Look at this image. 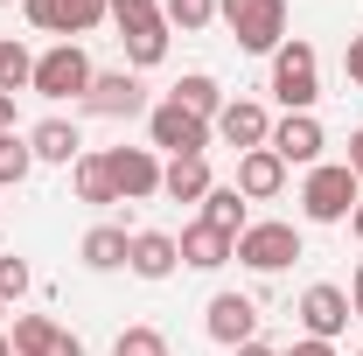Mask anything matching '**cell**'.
<instances>
[{
	"instance_id": "cell-1",
	"label": "cell",
	"mask_w": 363,
	"mask_h": 356,
	"mask_svg": "<svg viewBox=\"0 0 363 356\" xmlns=\"http://www.w3.org/2000/svg\"><path fill=\"white\" fill-rule=\"evenodd\" d=\"M363 203V182L350 175V161H321L301 182V217L308 223H350V210Z\"/></svg>"
},
{
	"instance_id": "cell-2",
	"label": "cell",
	"mask_w": 363,
	"mask_h": 356,
	"mask_svg": "<svg viewBox=\"0 0 363 356\" xmlns=\"http://www.w3.org/2000/svg\"><path fill=\"white\" fill-rule=\"evenodd\" d=\"M272 98L286 105V112H315V98H321V56L315 43H286L272 49Z\"/></svg>"
},
{
	"instance_id": "cell-3",
	"label": "cell",
	"mask_w": 363,
	"mask_h": 356,
	"mask_svg": "<svg viewBox=\"0 0 363 356\" xmlns=\"http://www.w3.org/2000/svg\"><path fill=\"white\" fill-rule=\"evenodd\" d=\"M217 21L252 56H272V49L286 43V0H217Z\"/></svg>"
},
{
	"instance_id": "cell-4",
	"label": "cell",
	"mask_w": 363,
	"mask_h": 356,
	"mask_svg": "<svg viewBox=\"0 0 363 356\" xmlns=\"http://www.w3.org/2000/svg\"><path fill=\"white\" fill-rule=\"evenodd\" d=\"M230 259L245 272H286L294 259H308V245H301L294 223L266 217V223H245V230H238V252H230Z\"/></svg>"
},
{
	"instance_id": "cell-5",
	"label": "cell",
	"mask_w": 363,
	"mask_h": 356,
	"mask_svg": "<svg viewBox=\"0 0 363 356\" xmlns=\"http://www.w3.org/2000/svg\"><path fill=\"white\" fill-rule=\"evenodd\" d=\"M210 140H217V126H210V119H196V112H182L175 98H161V105L147 112V147H154V154H168V161L210 154Z\"/></svg>"
},
{
	"instance_id": "cell-6",
	"label": "cell",
	"mask_w": 363,
	"mask_h": 356,
	"mask_svg": "<svg viewBox=\"0 0 363 356\" xmlns=\"http://www.w3.org/2000/svg\"><path fill=\"white\" fill-rule=\"evenodd\" d=\"M91 77H98V63L84 56V43H49L43 56H35L28 91H35V98H84Z\"/></svg>"
},
{
	"instance_id": "cell-7",
	"label": "cell",
	"mask_w": 363,
	"mask_h": 356,
	"mask_svg": "<svg viewBox=\"0 0 363 356\" xmlns=\"http://www.w3.org/2000/svg\"><path fill=\"white\" fill-rule=\"evenodd\" d=\"M77 105H84L91 119H147V112H154V98H147V84H140V70H98Z\"/></svg>"
},
{
	"instance_id": "cell-8",
	"label": "cell",
	"mask_w": 363,
	"mask_h": 356,
	"mask_svg": "<svg viewBox=\"0 0 363 356\" xmlns=\"http://www.w3.org/2000/svg\"><path fill=\"white\" fill-rule=\"evenodd\" d=\"M21 14H28V28H43L56 43H77V35H91V28L112 21L105 0H21Z\"/></svg>"
},
{
	"instance_id": "cell-9",
	"label": "cell",
	"mask_w": 363,
	"mask_h": 356,
	"mask_svg": "<svg viewBox=\"0 0 363 356\" xmlns=\"http://www.w3.org/2000/svg\"><path fill=\"white\" fill-rule=\"evenodd\" d=\"M105 168H112L119 203H154L161 196V154L154 147H105Z\"/></svg>"
},
{
	"instance_id": "cell-10",
	"label": "cell",
	"mask_w": 363,
	"mask_h": 356,
	"mask_svg": "<svg viewBox=\"0 0 363 356\" xmlns=\"http://www.w3.org/2000/svg\"><path fill=\"white\" fill-rule=\"evenodd\" d=\"M301 335H315V343H335L357 314H350V287H335V279H315L308 294H301Z\"/></svg>"
},
{
	"instance_id": "cell-11",
	"label": "cell",
	"mask_w": 363,
	"mask_h": 356,
	"mask_svg": "<svg viewBox=\"0 0 363 356\" xmlns=\"http://www.w3.org/2000/svg\"><path fill=\"white\" fill-rule=\"evenodd\" d=\"M272 154L286 161V168H321V147H328V133H321L315 112H286V119H272Z\"/></svg>"
},
{
	"instance_id": "cell-12",
	"label": "cell",
	"mask_w": 363,
	"mask_h": 356,
	"mask_svg": "<svg viewBox=\"0 0 363 356\" xmlns=\"http://www.w3.org/2000/svg\"><path fill=\"white\" fill-rule=\"evenodd\" d=\"M203 328H210V343H224V350H245V343L259 335V301H252V294H210V308H203Z\"/></svg>"
},
{
	"instance_id": "cell-13",
	"label": "cell",
	"mask_w": 363,
	"mask_h": 356,
	"mask_svg": "<svg viewBox=\"0 0 363 356\" xmlns=\"http://www.w3.org/2000/svg\"><path fill=\"white\" fill-rule=\"evenodd\" d=\"M217 140L238 147V154H252V147H266L272 140V112L259 98H224V112H217Z\"/></svg>"
},
{
	"instance_id": "cell-14",
	"label": "cell",
	"mask_w": 363,
	"mask_h": 356,
	"mask_svg": "<svg viewBox=\"0 0 363 356\" xmlns=\"http://www.w3.org/2000/svg\"><path fill=\"white\" fill-rule=\"evenodd\" d=\"M175 245H182V266H189V272H224L230 252H238V238H230V230H217V223H203V217L182 223Z\"/></svg>"
},
{
	"instance_id": "cell-15",
	"label": "cell",
	"mask_w": 363,
	"mask_h": 356,
	"mask_svg": "<svg viewBox=\"0 0 363 356\" xmlns=\"http://www.w3.org/2000/svg\"><path fill=\"white\" fill-rule=\"evenodd\" d=\"M230 189H238L245 203H272V196L286 189V161H279L272 147H252V154H238V175H230Z\"/></svg>"
},
{
	"instance_id": "cell-16",
	"label": "cell",
	"mask_w": 363,
	"mask_h": 356,
	"mask_svg": "<svg viewBox=\"0 0 363 356\" xmlns=\"http://www.w3.org/2000/svg\"><path fill=\"white\" fill-rule=\"evenodd\" d=\"M126 272L133 279H168V272H182V245H175V230H133V252H126Z\"/></svg>"
},
{
	"instance_id": "cell-17",
	"label": "cell",
	"mask_w": 363,
	"mask_h": 356,
	"mask_svg": "<svg viewBox=\"0 0 363 356\" xmlns=\"http://www.w3.org/2000/svg\"><path fill=\"white\" fill-rule=\"evenodd\" d=\"M126 252H133V230H126V223H91L84 245H77V259H84L91 272H119Z\"/></svg>"
},
{
	"instance_id": "cell-18",
	"label": "cell",
	"mask_w": 363,
	"mask_h": 356,
	"mask_svg": "<svg viewBox=\"0 0 363 356\" xmlns=\"http://www.w3.org/2000/svg\"><path fill=\"white\" fill-rule=\"evenodd\" d=\"M168 35H175V28H168L161 14H147V21H126V28H119V43H126V70H154V63L168 56Z\"/></svg>"
},
{
	"instance_id": "cell-19",
	"label": "cell",
	"mask_w": 363,
	"mask_h": 356,
	"mask_svg": "<svg viewBox=\"0 0 363 356\" xmlns=\"http://www.w3.org/2000/svg\"><path fill=\"white\" fill-rule=\"evenodd\" d=\"M28 147H35V161H49V168H70L84 154V133H77V119H43V126H28Z\"/></svg>"
},
{
	"instance_id": "cell-20",
	"label": "cell",
	"mask_w": 363,
	"mask_h": 356,
	"mask_svg": "<svg viewBox=\"0 0 363 356\" xmlns=\"http://www.w3.org/2000/svg\"><path fill=\"white\" fill-rule=\"evenodd\" d=\"M70 189H77V203H91V210H112V203H119V189H112V168H105V147H98V154H77V161H70Z\"/></svg>"
},
{
	"instance_id": "cell-21",
	"label": "cell",
	"mask_w": 363,
	"mask_h": 356,
	"mask_svg": "<svg viewBox=\"0 0 363 356\" xmlns=\"http://www.w3.org/2000/svg\"><path fill=\"white\" fill-rule=\"evenodd\" d=\"M210 189H217V175H210L203 154H189V161H161V196H168V203H203Z\"/></svg>"
},
{
	"instance_id": "cell-22",
	"label": "cell",
	"mask_w": 363,
	"mask_h": 356,
	"mask_svg": "<svg viewBox=\"0 0 363 356\" xmlns=\"http://www.w3.org/2000/svg\"><path fill=\"white\" fill-rule=\"evenodd\" d=\"M168 98H175L182 112H196V119H210V126H217V112H224V84H217L210 70H189V77H182V84L168 91Z\"/></svg>"
},
{
	"instance_id": "cell-23",
	"label": "cell",
	"mask_w": 363,
	"mask_h": 356,
	"mask_svg": "<svg viewBox=\"0 0 363 356\" xmlns=\"http://www.w3.org/2000/svg\"><path fill=\"white\" fill-rule=\"evenodd\" d=\"M7 343H14V356H56V343H63V328H56L49 314H14Z\"/></svg>"
},
{
	"instance_id": "cell-24",
	"label": "cell",
	"mask_w": 363,
	"mask_h": 356,
	"mask_svg": "<svg viewBox=\"0 0 363 356\" xmlns=\"http://www.w3.org/2000/svg\"><path fill=\"white\" fill-rule=\"evenodd\" d=\"M203 223H217V230H230V238H238V230H245V196H238V189H230V182H217V189H210V196H203Z\"/></svg>"
},
{
	"instance_id": "cell-25",
	"label": "cell",
	"mask_w": 363,
	"mask_h": 356,
	"mask_svg": "<svg viewBox=\"0 0 363 356\" xmlns=\"http://www.w3.org/2000/svg\"><path fill=\"white\" fill-rule=\"evenodd\" d=\"M28 175H35V147H28V133H0V189H21Z\"/></svg>"
},
{
	"instance_id": "cell-26",
	"label": "cell",
	"mask_w": 363,
	"mask_h": 356,
	"mask_svg": "<svg viewBox=\"0 0 363 356\" xmlns=\"http://www.w3.org/2000/svg\"><path fill=\"white\" fill-rule=\"evenodd\" d=\"M28 77H35V56L14 43V35H0V91L14 98V91H28Z\"/></svg>"
},
{
	"instance_id": "cell-27",
	"label": "cell",
	"mask_w": 363,
	"mask_h": 356,
	"mask_svg": "<svg viewBox=\"0 0 363 356\" xmlns=\"http://www.w3.org/2000/svg\"><path fill=\"white\" fill-rule=\"evenodd\" d=\"M161 21L182 28V35H196V28H210V21H217V0H161Z\"/></svg>"
},
{
	"instance_id": "cell-28",
	"label": "cell",
	"mask_w": 363,
	"mask_h": 356,
	"mask_svg": "<svg viewBox=\"0 0 363 356\" xmlns=\"http://www.w3.org/2000/svg\"><path fill=\"white\" fill-rule=\"evenodd\" d=\"M112 356H168V335L161 328H119V343H112Z\"/></svg>"
},
{
	"instance_id": "cell-29",
	"label": "cell",
	"mask_w": 363,
	"mask_h": 356,
	"mask_svg": "<svg viewBox=\"0 0 363 356\" xmlns=\"http://www.w3.org/2000/svg\"><path fill=\"white\" fill-rule=\"evenodd\" d=\"M28 287H35V279H28V259H14V252H7V259H0V308H14Z\"/></svg>"
},
{
	"instance_id": "cell-30",
	"label": "cell",
	"mask_w": 363,
	"mask_h": 356,
	"mask_svg": "<svg viewBox=\"0 0 363 356\" xmlns=\"http://www.w3.org/2000/svg\"><path fill=\"white\" fill-rule=\"evenodd\" d=\"M112 7V28H126V21H147V14H161V0H105Z\"/></svg>"
},
{
	"instance_id": "cell-31",
	"label": "cell",
	"mask_w": 363,
	"mask_h": 356,
	"mask_svg": "<svg viewBox=\"0 0 363 356\" xmlns=\"http://www.w3.org/2000/svg\"><path fill=\"white\" fill-rule=\"evenodd\" d=\"M342 77L363 91V35H350V49H342Z\"/></svg>"
},
{
	"instance_id": "cell-32",
	"label": "cell",
	"mask_w": 363,
	"mask_h": 356,
	"mask_svg": "<svg viewBox=\"0 0 363 356\" xmlns=\"http://www.w3.org/2000/svg\"><path fill=\"white\" fill-rule=\"evenodd\" d=\"M279 356H335V343H315V335H301L294 350H279Z\"/></svg>"
},
{
	"instance_id": "cell-33",
	"label": "cell",
	"mask_w": 363,
	"mask_h": 356,
	"mask_svg": "<svg viewBox=\"0 0 363 356\" xmlns=\"http://www.w3.org/2000/svg\"><path fill=\"white\" fill-rule=\"evenodd\" d=\"M350 175L363 182V126H357V133H350Z\"/></svg>"
},
{
	"instance_id": "cell-34",
	"label": "cell",
	"mask_w": 363,
	"mask_h": 356,
	"mask_svg": "<svg viewBox=\"0 0 363 356\" xmlns=\"http://www.w3.org/2000/svg\"><path fill=\"white\" fill-rule=\"evenodd\" d=\"M350 314H357V321H363V266L350 272Z\"/></svg>"
},
{
	"instance_id": "cell-35",
	"label": "cell",
	"mask_w": 363,
	"mask_h": 356,
	"mask_svg": "<svg viewBox=\"0 0 363 356\" xmlns=\"http://www.w3.org/2000/svg\"><path fill=\"white\" fill-rule=\"evenodd\" d=\"M230 356H279V350H272V343H259V335H252L245 350H230Z\"/></svg>"
},
{
	"instance_id": "cell-36",
	"label": "cell",
	"mask_w": 363,
	"mask_h": 356,
	"mask_svg": "<svg viewBox=\"0 0 363 356\" xmlns=\"http://www.w3.org/2000/svg\"><path fill=\"white\" fill-rule=\"evenodd\" d=\"M0 133H14V98L0 91Z\"/></svg>"
},
{
	"instance_id": "cell-37",
	"label": "cell",
	"mask_w": 363,
	"mask_h": 356,
	"mask_svg": "<svg viewBox=\"0 0 363 356\" xmlns=\"http://www.w3.org/2000/svg\"><path fill=\"white\" fill-rule=\"evenodd\" d=\"M56 356H84V343H77V335L63 328V343H56Z\"/></svg>"
},
{
	"instance_id": "cell-38",
	"label": "cell",
	"mask_w": 363,
	"mask_h": 356,
	"mask_svg": "<svg viewBox=\"0 0 363 356\" xmlns=\"http://www.w3.org/2000/svg\"><path fill=\"white\" fill-rule=\"evenodd\" d=\"M350 230H357V245H363V203H357V210H350Z\"/></svg>"
},
{
	"instance_id": "cell-39",
	"label": "cell",
	"mask_w": 363,
	"mask_h": 356,
	"mask_svg": "<svg viewBox=\"0 0 363 356\" xmlns=\"http://www.w3.org/2000/svg\"><path fill=\"white\" fill-rule=\"evenodd\" d=\"M0 356H14V343H7V328H0Z\"/></svg>"
},
{
	"instance_id": "cell-40",
	"label": "cell",
	"mask_w": 363,
	"mask_h": 356,
	"mask_svg": "<svg viewBox=\"0 0 363 356\" xmlns=\"http://www.w3.org/2000/svg\"><path fill=\"white\" fill-rule=\"evenodd\" d=\"M0 217H7V203H0Z\"/></svg>"
},
{
	"instance_id": "cell-41",
	"label": "cell",
	"mask_w": 363,
	"mask_h": 356,
	"mask_svg": "<svg viewBox=\"0 0 363 356\" xmlns=\"http://www.w3.org/2000/svg\"><path fill=\"white\" fill-rule=\"evenodd\" d=\"M0 7H14V0H0Z\"/></svg>"
},
{
	"instance_id": "cell-42",
	"label": "cell",
	"mask_w": 363,
	"mask_h": 356,
	"mask_svg": "<svg viewBox=\"0 0 363 356\" xmlns=\"http://www.w3.org/2000/svg\"><path fill=\"white\" fill-rule=\"evenodd\" d=\"M0 314H7V308H0Z\"/></svg>"
},
{
	"instance_id": "cell-43",
	"label": "cell",
	"mask_w": 363,
	"mask_h": 356,
	"mask_svg": "<svg viewBox=\"0 0 363 356\" xmlns=\"http://www.w3.org/2000/svg\"><path fill=\"white\" fill-rule=\"evenodd\" d=\"M357 356H363V350H357Z\"/></svg>"
}]
</instances>
